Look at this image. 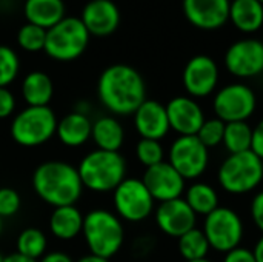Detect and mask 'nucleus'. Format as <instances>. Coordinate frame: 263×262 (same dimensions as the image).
I'll return each instance as SVG.
<instances>
[{"instance_id":"f257e3e1","label":"nucleus","mask_w":263,"mask_h":262,"mask_svg":"<svg viewBox=\"0 0 263 262\" xmlns=\"http://www.w3.org/2000/svg\"><path fill=\"white\" fill-rule=\"evenodd\" d=\"M97 94L108 111L116 116H129L146 100V85L136 68L116 63L100 74Z\"/></svg>"},{"instance_id":"f03ea898","label":"nucleus","mask_w":263,"mask_h":262,"mask_svg":"<svg viewBox=\"0 0 263 262\" xmlns=\"http://www.w3.org/2000/svg\"><path fill=\"white\" fill-rule=\"evenodd\" d=\"M32 188L45 204L54 208L76 205L83 193L77 168L65 161L40 164L32 173Z\"/></svg>"},{"instance_id":"7ed1b4c3","label":"nucleus","mask_w":263,"mask_h":262,"mask_svg":"<svg viewBox=\"0 0 263 262\" xmlns=\"http://www.w3.org/2000/svg\"><path fill=\"white\" fill-rule=\"evenodd\" d=\"M77 171L83 188L109 193L126 179V161L119 151L94 150L80 161Z\"/></svg>"},{"instance_id":"20e7f679","label":"nucleus","mask_w":263,"mask_h":262,"mask_svg":"<svg viewBox=\"0 0 263 262\" xmlns=\"http://www.w3.org/2000/svg\"><path fill=\"white\" fill-rule=\"evenodd\" d=\"M82 235L89 253L106 259L117 255L125 241L122 219L116 213L105 208L91 210L83 218Z\"/></svg>"},{"instance_id":"39448f33","label":"nucleus","mask_w":263,"mask_h":262,"mask_svg":"<svg viewBox=\"0 0 263 262\" xmlns=\"http://www.w3.org/2000/svg\"><path fill=\"white\" fill-rule=\"evenodd\" d=\"M217 181L230 195H247L263 181L262 159L251 150L230 154L219 167Z\"/></svg>"},{"instance_id":"423d86ee","label":"nucleus","mask_w":263,"mask_h":262,"mask_svg":"<svg viewBox=\"0 0 263 262\" xmlns=\"http://www.w3.org/2000/svg\"><path fill=\"white\" fill-rule=\"evenodd\" d=\"M89 37L80 17H65L46 31L43 51L54 60L71 62L86 51Z\"/></svg>"},{"instance_id":"0eeeda50","label":"nucleus","mask_w":263,"mask_h":262,"mask_svg":"<svg viewBox=\"0 0 263 262\" xmlns=\"http://www.w3.org/2000/svg\"><path fill=\"white\" fill-rule=\"evenodd\" d=\"M55 128L57 117L49 107H26L14 116L11 137L20 147H40L52 139Z\"/></svg>"},{"instance_id":"6e6552de","label":"nucleus","mask_w":263,"mask_h":262,"mask_svg":"<svg viewBox=\"0 0 263 262\" xmlns=\"http://www.w3.org/2000/svg\"><path fill=\"white\" fill-rule=\"evenodd\" d=\"M211 249L219 253H228L237 247L243 239V221L237 212L228 207H217L205 216L203 230Z\"/></svg>"},{"instance_id":"1a4fd4ad","label":"nucleus","mask_w":263,"mask_h":262,"mask_svg":"<svg viewBox=\"0 0 263 262\" xmlns=\"http://www.w3.org/2000/svg\"><path fill=\"white\" fill-rule=\"evenodd\" d=\"M116 215L128 222H142L154 212V199L142 179L126 178L114 191Z\"/></svg>"},{"instance_id":"9d476101","label":"nucleus","mask_w":263,"mask_h":262,"mask_svg":"<svg viewBox=\"0 0 263 262\" xmlns=\"http://www.w3.org/2000/svg\"><path fill=\"white\" fill-rule=\"evenodd\" d=\"M257 97L245 83H230L220 88L213 100L216 116L225 124L247 122L256 111Z\"/></svg>"},{"instance_id":"9b49d317","label":"nucleus","mask_w":263,"mask_h":262,"mask_svg":"<svg viewBox=\"0 0 263 262\" xmlns=\"http://www.w3.org/2000/svg\"><path fill=\"white\" fill-rule=\"evenodd\" d=\"M168 162L185 181H194L206 171L210 150L197 136H179L170 147Z\"/></svg>"},{"instance_id":"f8f14e48","label":"nucleus","mask_w":263,"mask_h":262,"mask_svg":"<svg viewBox=\"0 0 263 262\" xmlns=\"http://www.w3.org/2000/svg\"><path fill=\"white\" fill-rule=\"evenodd\" d=\"M227 69L239 79H251L263 73V42L242 39L234 42L225 53Z\"/></svg>"},{"instance_id":"ddd939ff","label":"nucleus","mask_w":263,"mask_h":262,"mask_svg":"<svg viewBox=\"0 0 263 262\" xmlns=\"http://www.w3.org/2000/svg\"><path fill=\"white\" fill-rule=\"evenodd\" d=\"M182 82L193 99H202L213 94L219 83V66L213 57L199 54L188 60L183 68Z\"/></svg>"},{"instance_id":"4468645a","label":"nucleus","mask_w":263,"mask_h":262,"mask_svg":"<svg viewBox=\"0 0 263 262\" xmlns=\"http://www.w3.org/2000/svg\"><path fill=\"white\" fill-rule=\"evenodd\" d=\"M145 187L151 193L153 199L159 204L179 199L185 191V179L176 171L170 162H160L145 170L142 178Z\"/></svg>"},{"instance_id":"2eb2a0df","label":"nucleus","mask_w":263,"mask_h":262,"mask_svg":"<svg viewBox=\"0 0 263 262\" xmlns=\"http://www.w3.org/2000/svg\"><path fill=\"white\" fill-rule=\"evenodd\" d=\"M197 215L182 198L159 204L156 208V224L162 233L171 238H180L186 232L196 229Z\"/></svg>"},{"instance_id":"dca6fc26","label":"nucleus","mask_w":263,"mask_h":262,"mask_svg":"<svg viewBox=\"0 0 263 262\" xmlns=\"http://www.w3.org/2000/svg\"><path fill=\"white\" fill-rule=\"evenodd\" d=\"M165 108L170 128L179 136H196L205 122L202 107L190 96H177L171 99Z\"/></svg>"},{"instance_id":"f3484780","label":"nucleus","mask_w":263,"mask_h":262,"mask_svg":"<svg viewBox=\"0 0 263 262\" xmlns=\"http://www.w3.org/2000/svg\"><path fill=\"white\" fill-rule=\"evenodd\" d=\"M231 0H183L186 20L205 31L222 28L230 20Z\"/></svg>"},{"instance_id":"a211bd4d","label":"nucleus","mask_w":263,"mask_h":262,"mask_svg":"<svg viewBox=\"0 0 263 262\" xmlns=\"http://www.w3.org/2000/svg\"><path fill=\"white\" fill-rule=\"evenodd\" d=\"M89 36L106 37L116 32L120 25V11L112 0H89L80 15Z\"/></svg>"},{"instance_id":"6ab92c4d","label":"nucleus","mask_w":263,"mask_h":262,"mask_svg":"<svg viewBox=\"0 0 263 262\" xmlns=\"http://www.w3.org/2000/svg\"><path fill=\"white\" fill-rule=\"evenodd\" d=\"M133 116L134 127L142 139L162 141L171 130L166 108L157 100L146 99Z\"/></svg>"},{"instance_id":"aec40b11","label":"nucleus","mask_w":263,"mask_h":262,"mask_svg":"<svg viewBox=\"0 0 263 262\" xmlns=\"http://www.w3.org/2000/svg\"><path fill=\"white\" fill-rule=\"evenodd\" d=\"M91 119L79 111H72L57 120L55 136L59 141L69 148H77L85 145L91 139Z\"/></svg>"},{"instance_id":"412c9836","label":"nucleus","mask_w":263,"mask_h":262,"mask_svg":"<svg viewBox=\"0 0 263 262\" xmlns=\"http://www.w3.org/2000/svg\"><path fill=\"white\" fill-rule=\"evenodd\" d=\"M23 14L28 23L46 31L66 17L63 0H25Z\"/></svg>"},{"instance_id":"4be33fe9","label":"nucleus","mask_w":263,"mask_h":262,"mask_svg":"<svg viewBox=\"0 0 263 262\" xmlns=\"http://www.w3.org/2000/svg\"><path fill=\"white\" fill-rule=\"evenodd\" d=\"M83 218L76 205L57 207L49 216V230L60 241H72L82 233Z\"/></svg>"},{"instance_id":"5701e85b","label":"nucleus","mask_w":263,"mask_h":262,"mask_svg":"<svg viewBox=\"0 0 263 262\" xmlns=\"http://www.w3.org/2000/svg\"><path fill=\"white\" fill-rule=\"evenodd\" d=\"M91 139L97 145V150L119 151L125 142V130L116 117L103 116L92 122Z\"/></svg>"},{"instance_id":"b1692460","label":"nucleus","mask_w":263,"mask_h":262,"mask_svg":"<svg viewBox=\"0 0 263 262\" xmlns=\"http://www.w3.org/2000/svg\"><path fill=\"white\" fill-rule=\"evenodd\" d=\"M230 22L242 32H256L263 26V5L257 0H231Z\"/></svg>"},{"instance_id":"393cba45","label":"nucleus","mask_w":263,"mask_h":262,"mask_svg":"<svg viewBox=\"0 0 263 262\" xmlns=\"http://www.w3.org/2000/svg\"><path fill=\"white\" fill-rule=\"evenodd\" d=\"M22 96L28 107H49L54 96L51 77L43 71H31L22 82Z\"/></svg>"},{"instance_id":"a878e982","label":"nucleus","mask_w":263,"mask_h":262,"mask_svg":"<svg viewBox=\"0 0 263 262\" xmlns=\"http://www.w3.org/2000/svg\"><path fill=\"white\" fill-rule=\"evenodd\" d=\"M185 201L197 216H208L219 207V195L216 188L205 182L193 184L186 190Z\"/></svg>"},{"instance_id":"bb28decb","label":"nucleus","mask_w":263,"mask_h":262,"mask_svg":"<svg viewBox=\"0 0 263 262\" xmlns=\"http://www.w3.org/2000/svg\"><path fill=\"white\" fill-rule=\"evenodd\" d=\"M179 253L185 261L205 259L210 253V244L205 233L199 229H193L179 238Z\"/></svg>"},{"instance_id":"cd10ccee","label":"nucleus","mask_w":263,"mask_h":262,"mask_svg":"<svg viewBox=\"0 0 263 262\" xmlns=\"http://www.w3.org/2000/svg\"><path fill=\"white\" fill-rule=\"evenodd\" d=\"M251 139H253V128L248 122H230L225 125L223 134V145L230 154L243 153L251 150Z\"/></svg>"},{"instance_id":"c85d7f7f","label":"nucleus","mask_w":263,"mask_h":262,"mask_svg":"<svg viewBox=\"0 0 263 262\" xmlns=\"http://www.w3.org/2000/svg\"><path fill=\"white\" fill-rule=\"evenodd\" d=\"M46 249H48L46 235L39 229L34 227L25 229L17 238V253L29 259L39 261L42 256H45Z\"/></svg>"},{"instance_id":"c756f323","label":"nucleus","mask_w":263,"mask_h":262,"mask_svg":"<svg viewBox=\"0 0 263 262\" xmlns=\"http://www.w3.org/2000/svg\"><path fill=\"white\" fill-rule=\"evenodd\" d=\"M45 42H46V29L32 25V23H25L18 32H17V43L22 49L28 53H37L45 49Z\"/></svg>"},{"instance_id":"7c9ffc66","label":"nucleus","mask_w":263,"mask_h":262,"mask_svg":"<svg viewBox=\"0 0 263 262\" xmlns=\"http://www.w3.org/2000/svg\"><path fill=\"white\" fill-rule=\"evenodd\" d=\"M20 71V60L17 53L6 46L0 45V86L11 85Z\"/></svg>"},{"instance_id":"2f4dec72","label":"nucleus","mask_w":263,"mask_h":262,"mask_svg":"<svg viewBox=\"0 0 263 262\" xmlns=\"http://www.w3.org/2000/svg\"><path fill=\"white\" fill-rule=\"evenodd\" d=\"M136 156L139 162L149 168L154 167L165 159V151L160 144V141H153V139H140L136 145Z\"/></svg>"},{"instance_id":"473e14b6","label":"nucleus","mask_w":263,"mask_h":262,"mask_svg":"<svg viewBox=\"0 0 263 262\" xmlns=\"http://www.w3.org/2000/svg\"><path fill=\"white\" fill-rule=\"evenodd\" d=\"M225 122L220 120L219 117L214 119H205L203 125L197 131V139L210 150L223 142V134H225Z\"/></svg>"},{"instance_id":"72a5a7b5","label":"nucleus","mask_w":263,"mask_h":262,"mask_svg":"<svg viewBox=\"0 0 263 262\" xmlns=\"http://www.w3.org/2000/svg\"><path fill=\"white\" fill-rule=\"evenodd\" d=\"M20 205H22V199L14 188H9V187L0 188V218L2 219L17 215V212L20 210Z\"/></svg>"},{"instance_id":"f704fd0d","label":"nucleus","mask_w":263,"mask_h":262,"mask_svg":"<svg viewBox=\"0 0 263 262\" xmlns=\"http://www.w3.org/2000/svg\"><path fill=\"white\" fill-rule=\"evenodd\" d=\"M15 110V97L8 86H0V119L12 116Z\"/></svg>"},{"instance_id":"c9c22d12","label":"nucleus","mask_w":263,"mask_h":262,"mask_svg":"<svg viewBox=\"0 0 263 262\" xmlns=\"http://www.w3.org/2000/svg\"><path fill=\"white\" fill-rule=\"evenodd\" d=\"M250 212H251L253 222L256 224V227L263 233V190L262 191H259V193L253 198Z\"/></svg>"},{"instance_id":"e433bc0d","label":"nucleus","mask_w":263,"mask_h":262,"mask_svg":"<svg viewBox=\"0 0 263 262\" xmlns=\"http://www.w3.org/2000/svg\"><path fill=\"white\" fill-rule=\"evenodd\" d=\"M223 262H256V259H254V255L250 249L237 247V249L225 253Z\"/></svg>"},{"instance_id":"4c0bfd02","label":"nucleus","mask_w":263,"mask_h":262,"mask_svg":"<svg viewBox=\"0 0 263 262\" xmlns=\"http://www.w3.org/2000/svg\"><path fill=\"white\" fill-rule=\"evenodd\" d=\"M251 151L263 161V119L253 128Z\"/></svg>"},{"instance_id":"58836bf2","label":"nucleus","mask_w":263,"mask_h":262,"mask_svg":"<svg viewBox=\"0 0 263 262\" xmlns=\"http://www.w3.org/2000/svg\"><path fill=\"white\" fill-rule=\"evenodd\" d=\"M37 262H74L66 253L63 252H51L46 253L45 256H42Z\"/></svg>"},{"instance_id":"ea45409f","label":"nucleus","mask_w":263,"mask_h":262,"mask_svg":"<svg viewBox=\"0 0 263 262\" xmlns=\"http://www.w3.org/2000/svg\"><path fill=\"white\" fill-rule=\"evenodd\" d=\"M251 252L254 255L256 262H263V236L256 242V246H254V249Z\"/></svg>"},{"instance_id":"a19ab883","label":"nucleus","mask_w":263,"mask_h":262,"mask_svg":"<svg viewBox=\"0 0 263 262\" xmlns=\"http://www.w3.org/2000/svg\"><path fill=\"white\" fill-rule=\"evenodd\" d=\"M3 262H37V261L29 259V258H26V256H22V255H18V253L15 252V253H12V255L5 256V258H3Z\"/></svg>"},{"instance_id":"79ce46f5","label":"nucleus","mask_w":263,"mask_h":262,"mask_svg":"<svg viewBox=\"0 0 263 262\" xmlns=\"http://www.w3.org/2000/svg\"><path fill=\"white\" fill-rule=\"evenodd\" d=\"M77 262H109V259H106V258H102V256H97V255H92V253H89V255H85V256H82L80 259Z\"/></svg>"},{"instance_id":"37998d69","label":"nucleus","mask_w":263,"mask_h":262,"mask_svg":"<svg viewBox=\"0 0 263 262\" xmlns=\"http://www.w3.org/2000/svg\"><path fill=\"white\" fill-rule=\"evenodd\" d=\"M188 262H213V261H210L208 258H205V259H199V261H188Z\"/></svg>"},{"instance_id":"c03bdc74","label":"nucleus","mask_w":263,"mask_h":262,"mask_svg":"<svg viewBox=\"0 0 263 262\" xmlns=\"http://www.w3.org/2000/svg\"><path fill=\"white\" fill-rule=\"evenodd\" d=\"M2 229H3V224H2V218H0V235H2Z\"/></svg>"},{"instance_id":"a18cd8bd","label":"nucleus","mask_w":263,"mask_h":262,"mask_svg":"<svg viewBox=\"0 0 263 262\" xmlns=\"http://www.w3.org/2000/svg\"><path fill=\"white\" fill-rule=\"evenodd\" d=\"M3 258H5V256H3V255L0 253V262H3Z\"/></svg>"},{"instance_id":"49530a36","label":"nucleus","mask_w":263,"mask_h":262,"mask_svg":"<svg viewBox=\"0 0 263 262\" xmlns=\"http://www.w3.org/2000/svg\"><path fill=\"white\" fill-rule=\"evenodd\" d=\"M257 2H260V3H262V5H263V0H257Z\"/></svg>"},{"instance_id":"de8ad7c7","label":"nucleus","mask_w":263,"mask_h":262,"mask_svg":"<svg viewBox=\"0 0 263 262\" xmlns=\"http://www.w3.org/2000/svg\"><path fill=\"white\" fill-rule=\"evenodd\" d=\"M262 165H263V161H262Z\"/></svg>"}]
</instances>
